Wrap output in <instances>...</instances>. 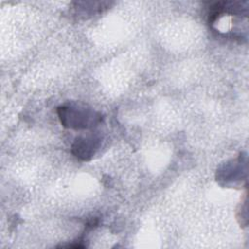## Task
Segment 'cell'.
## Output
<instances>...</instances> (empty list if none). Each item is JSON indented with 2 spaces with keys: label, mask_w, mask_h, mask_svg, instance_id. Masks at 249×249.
Listing matches in <instances>:
<instances>
[{
  "label": "cell",
  "mask_w": 249,
  "mask_h": 249,
  "mask_svg": "<svg viewBox=\"0 0 249 249\" xmlns=\"http://www.w3.org/2000/svg\"><path fill=\"white\" fill-rule=\"evenodd\" d=\"M58 117L63 126L74 129L90 128L101 121V115L85 105L71 103L57 108Z\"/></svg>",
  "instance_id": "obj_1"
},
{
  "label": "cell",
  "mask_w": 249,
  "mask_h": 249,
  "mask_svg": "<svg viewBox=\"0 0 249 249\" xmlns=\"http://www.w3.org/2000/svg\"><path fill=\"white\" fill-rule=\"evenodd\" d=\"M98 146L99 138L95 135L81 136L76 138L72 146V152L77 158L83 160H89L95 154Z\"/></svg>",
  "instance_id": "obj_2"
}]
</instances>
